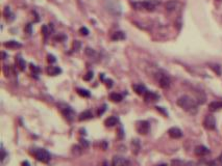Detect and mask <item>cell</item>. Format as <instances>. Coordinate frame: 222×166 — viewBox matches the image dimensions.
<instances>
[{
	"instance_id": "6da1fadb",
	"label": "cell",
	"mask_w": 222,
	"mask_h": 166,
	"mask_svg": "<svg viewBox=\"0 0 222 166\" xmlns=\"http://www.w3.org/2000/svg\"><path fill=\"white\" fill-rule=\"evenodd\" d=\"M176 103L184 111L188 112V113L195 114L197 112V103L192 98H190L189 96H182V97H180V99L177 100Z\"/></svg>"
},
{
	"instance_id": "7a4b0ae2",
	"label": "cell",
	"mask_w": 222,
	"mask_h": 166,
	"mask_svg": "<svg viewBox=\"0 0 222 166\" xmlns=\"http://www.w3.org/2000/svg\"><path fill=\"white\" fill-rule=\"evenodd\" d=\"M160 4L157 0H145L140 2H132V5L135 10H147V12H153L157 8V5Z\"/></svg>"
},
{
	"instance_id": "3957f363",
	"label": "cell",
	"mask_w": 222,
	"mask_h": 166,
	"mask_svg": "<svg viewBox=\"0 0 222 166\" xmlns=\"http://www.w3.org/2000/svg\"><path fill=\"white\" fill-rule=\"evenodd\" d=\"M31 154L35 156L38 161L43 162V163H48L51 159V155L49 154V152L44 149H33Z\"/></svg>"
},
{
	"instance_id": "277c9868",
	"label": "cell",
	"mask_w": 222,
	"mask_h": 166,
	"mask_svg": "<svg viewBox=\"0 0 222 166\" xmlns=\"http://www.w3.org/2000/svg\"><path fill=\"white\" fill-rule=\"evenodd\" d=\"M58 109H60L61 113L63 114V116L65 117L68 122H72L73 119H74V117H75L74 110H73L72 108L69 106V105L64 104V103H61V104H58Z\"/></svg>"
},
{
	"instance_id": "5b68a950",
	"label": "cell",
	"mask_w": 222,
	"mask_h": 166,
	"mask_svg": "<svg viewBox=\"0 0 222 166\" xmlns=\"http://www.w3.org/2000/svg\"><path fill=\"white\" fill-rule=\"evenodd\" d=\"M155 77H157V83L160 85L162 88H168L171 84V80H170L169 76L166 75L165 73L163 72H160L157 73L155 75Z\"/></svg>"
},
{
	"instance_id": "8992f818",
	"label": "cell",
	"mask_w": 222,
	"mask_h": 166,
	"mask_svg": "<svg viewBox=\"0 0 222 166\" xmlns=\"http://www.w3.org/2000/svg\"><path fill=\"white\" fill-rule=\"evenodd\" d=\"M136 130L140 135H147L150 131V125L147 121H139L136 124Z\"/></svg>"
},
{
	"instance_id": "52a82bcc",
	"label": "cell",
	"mask_w": 222,
	"mask_h": 166,
	"mask_svg": "<svg viewBox=\"0 0 222 166\" xmlns=\"http://www.w3.org/2000/svg\"><path fill=\"white\" fill-rule=\"evenodd\" d=\"M202 125H203V127H205V129L210 130V131L216 129V119H215L214 115H212V114H207V115H205Z\"/></svg>"
},
{
	"instance_id": "ba28073f",
	"label": "cell",
	"mask_w": 222,
	"mask_h": 166,
	"mask_svg": "<svg viewBox=\"0 0 222 166\" xmlns=\"http://www.w3.org/2000/svg\"><path fill=\"white\" fill-rule=\"evenodd\" d=\"M113 166H129V161L124 157L114 156L112 160Z\"/></svg>"
},
{
	"instance_id": "9c48e42d",
	"label": "cell",
	"mask_w": 222,
	"mask_h": 166,
	"mask_svg": "<svg viewBox=\"0 0 222 166\" xmlns=\"http://www.w3.org/2000/svg\"><path fill=\"white\" fill-rule=\"evenodd\" d=\"M210 154V149L205 145H198L195 147V155L198 157H205Z\"/></svg>"
},
{
	"instance_id": "30bf717a",
	"label": "cell",
	"mask_w": 222,
	"mask_h": 166,
	"mask_svg": "<svg viewBox=\"0 0 222 166\" xmlns=\"http://www.w3.org/2000/svg\"><path fill=\"white\" fill-rule=\"evenodd\" d=\"M159 94H157L153 92H146V94H144V100L146 103H153V102H157L159 100Z\"/></svg>"
},
{
	"instance_id": "8fae6325",
	"label": "cell",
	"mask_w": 222,
	"mask_h": 166,
	"mask_svg": "<svg viewBox=\"0 0 222 166\" xmlns=\"http://www.w3.org/2000/svg\"><path fill=\"white\" fill-rule=\"evenodd\" d=\"M168 134L169 136L173 139H178L180 137H182V132L180 129L176 128V127H173V128H170L169 131H168Z\"/></svg>"
},
{
	"instance_id": "7c38bea8",
	"label": "cell",
	"mask_w": 222,
	"mask_h": 166,
	"mask_svg": "<svg viewBox=\"0 0 222 166\" xmlns=\"http://www.w3.org/2000/svg\"><path fill=\"white\" fill-rule=\"evenodd\" d=\"M132 89H134V92L137 94H139V96H144V94H146V92H147L145 85L143 84H134L132 85Z\"/></svg>"
},
{
	"instance_id": "4fadbf2b",
	"label": "cell",
	"mask_w": 222,
	"mask_h": 166,
	"mask_svg": "<svg viewBox=\"0 0 222 166\" xmlns=\"http://www.w3.org/2000/svg\"><path fill=\"white\" fill-rule=\"evenodd\" d=\"M118 122H119V121H118V117L110 116L104 121V125L107 128H112V127H115L116 125L118 124Z\"/></svg>"
},
{
	"instance_id": "5bb4252c",
	"label": "cell",
	"mask_w": 222,
	"mask_h": 166,
	"mask_svg": "<svg viewBox=\"0 0 222 166\" xmlns=\"http://www.w3.org/2000/svg\"><path fill=\"white\" fill-rule=\"evenodd\" d=\"M209 109H210V111H212V112L222 109V101H215V102L210 103V105H209Z\"/></svg>"
},
{
	"instance_id": "9a60e30c",
	"label": "cell",
	"mask_w": 222,
	"mask_h": 166,
	"mask_svg": "<svg viewBox=\"0 0 222 166\" xmlns=\"http://www.w3.org/2000/svg\"><path fill=\"white\" fill-rule=\"evenodd\" d=\"M93 117V114L90 110H86V111L81 112L78 116V121L79 122H82V121H88V119H91Z\"/></svg>"
},
{
	"instance_id": "2e32d148",
	"label": "cell",
	"mask_w": 222,
	"mask_h": 166,
	"mask_svg": "<svg viewBox=\"0 0 222 166\" xmlns=\"http://www.w3.org/2000/svg\"><path fill=\"white\" fill-rule=\"evenodd\" d=\"M4 47L8 48V49H17V48L22 47V45L18 43L17 41H8V42L4 43Z\"/></svg>"
},
{
	"instance_id": "e0dca14e",
	"label": "cell",
	"mask_w": 222,
	"mask_h": 166,
	"mask_svg": "<svg viewBox=\"0 0 222 166\" xmlns=\"http://www.w3.org/2000/svg\"><path fill=\"white\" fill-rule=\"evenodd\" d=\"M16 65H17L18 69L20 70V71H24L25 68H26V62H25V60L21 56L16 57Z\"/></svg>"
},
{
	"instance_id": "ac0fdd59",
	"label": "cell",
	"mask_w": 222,
	"mask_h": 166,
	"mask_svg": "<svg viewBox=\"0 0 222 166\" xmlns=\"http://www.w3.org/2000/svg\"><path fill=\"white\" fill-rule=\"evenodd\" d=\"M61 72H62V70L58 67H52V65H50V67L47 68V73L50 76H56V75H58Z\"/></svg>"
},
{
	"instance_id": "d6986e66",
	"label": "cell",
	"mask_w": 222,
	"mask_h": 166,
	"mask_svg": "<svg viewBox=\"0 0 222 166\" xmlns=\"http://www.w3.org/2000/svg\"><path fill=\"white\" fill-rule=\"evenodd\" d=\"M110 100L114 103H119L123 100V97L120 94H117V92H112L110 94Z\"/></svg>"
},
{
	"instance_id": "ffe728a7",
	"label": "cell",
	"mask_w": 222,
	"mask_h": 166,
	"mask_svg": "<svg viewBox=\"0 0 222 166\" xmlns=\"http://www.w3.org/2000/svg\"><path fill=\"white\" fill-rule=\"evenodd\" d=\"M125 39V33L122 31H116L115 33H113L112 40L113 41H122Z\"/></svg>"
},
{
	"instance_id": "44dd1931",
	"label": "cell",
	"mask_w": 222,
	"mask_h": 166,
	"mask_svg": "<svg viewBox=\"0 0 222 166\" xmlns=\"http://www.w3.org/2000/svg\"><path fill=\"white\" fill-rule=\"evenodd\" d=\"M140 142H139V140L138 139H134L132 142V153L134 154H138L139 153V151H140Z\"/></svg>"
},
{
	"instance_id": "7402d4cb",
	"label": "cell",
	"mask_w": 222,
	"mask_h": 166,
	"mask_svg": "<svg viewBox=\"0 0 222 166\" xmlns=\"http://www.w3.org/2000/svg\"><path fill=\"white\" fill-rule=\"evenodd\" d=\"M3 15H4L5 19H6L8 21H13L14 19H15V17H14V14H13V12H10V8H4Z\"/></svg>"
},
{
	"instance_id": "603a6c76",
	"label": "cell",
	"mask_w": 222,
	"mask_h": 166,
	"mask_svg": "<svg viewBox=\"0 0 222 166\" xmlns=\"http://www.w3.org/2000/svg\"><path fill=\"white\" fill-rule=\"evenodd\" d=\"M77 94H79L80 97H84V98H89L90 97V92H88L87 89L77 88Z\"/></svg>"
},
{
	"instance_id": "cb8c5ba5",
	"label": "cell",
	"mask_w": 222,
	"mask_h": 166,
	"mask_svg": "<svg viewBox=\"0 0 222 166\" xmlns=\"http://www.w3.org/2000/svg\"><path fill=\"white\" fill-rule=\"evenodd\" d=\"M210 68H211V69H212L213 71H214V72L216 73L217 75H220V74H221V67H220L219 65H215V63L213 65V63H212V65H210Z\"/></svg>"
},
{
	"instance_id": "d4e9b609",
	"label": "cell",
	"mask_w": 222,
	"mask_h": 166,
	"mask_svg": "<svg viewBox=\"0 0 222 166\" xmlns=\"http://www.w3.org/2000/svg\"><path fill=\"white\" fill-rule=\"evenodd\" d=\"M82 147H80V146L78 145H74L72 147V153L75 155V156H79L80 154H81V152H82Z\"/></svg>"
},
{
	"instance_id": "484cf974",
	"label": "cell",
	"mask_w": 222,
	"mask_h": 166,
	"mask_svg": "<svg viewBox=\"0 0 222 166\" xmlns=\"http://www.w3.org/2000/svg\"><path fill=\"white\" fill-rule=\"evenodd\" d=\"M86 54H87L88 56L92 57V58H94V57L97 56V53L95 52L93 49H90V48H87V49H86Z\"/></svg>"
},
{
	"instance_id": "4316f807",
	"label": "cell",
	"mask_w": 222,
	"mask_h": 166,
	"mask_svg": "<svg viewBox=\"0 0 222 166\" xmlns=\"http://www.w3.org/2000/svg\"><path fill=\"white\" fill-rule=\"evenodd\" d=\"M175 8H176V2L175 1H170V2H168L166 4V8L168 10H173Z\"/></svg>"
},
{
	"instance_id": "83f0119b",
	"label": "cell",
	"mask_w": 222,
	"mask_h": 166,
	"mask_svg": "<svg viewBox=\"0 0 222 166\" xmlns=\"http://www.w3.org/2000/svg\"><path fill=\"white\" fill-rule=\"evenodd\" d=\"M105 110H106V105H102L101 107H99V109H98V111H97V114L100 116V115H102L103 112H104Z\"/></svg>"
},
{
	"instance_id": "f1b7e54d",
	"label": "cell",
	"mask_w": 222,
	"mask_h": 166,
	"mask_svg": "<svg viewBox=\"0 0 222 166\" xmlns=\"http://www.w3.org/2000/svg\"><path fill=\"white\" fill-rule=\"evenodd\" d=\"M93 78V72H88L87 74L84 76V80H86V81H89V80H91Z\"/></svg>"
},
{
	"instance_id": "f546056e",
	"label": "cell",
	"mask_w": 222,
	"mask_h": 166,
	"mask_svg": "<svg viewBox=\"0 0 222 166\" xmlns=\"http://www.w3.org/2000/svg\"><path fill=\"white\" fill-rule=\"evenodd\" d=\"M79 33L82 35H88L89 34V30H88L87 27H81L79 28Z\"/></svg>"
},
{
	"instance_id": "4dcf8cb0",
	"label": "cell",
	"mask_w": 222,
	"mask_h": 166,
	"mask_svg": "<svg viewBox=\"0 0 222 166\" xmlns=\"http://www.w3.org/2000/svg\"><path fill=\"white\" fill-rule=\"evenodd\" d=\"M80 48V43L78 42V41H74V43H73V50L74 51H78Z\"/></svg>"
},
{
	"instance_id": "1f68e13d",
	"label": "cell",
	"mask_w": 222,
	"mask_h": 166,
	"mask_svg": "<svg viewBox=\"0 0 222 166\" xmlns=\"http://www.w3.org/2000/svg\"><path fill=\"white\" fill-rule=\"evenodd\" d=\"M172 166H184V162L180 161V160H175V161H172Z\"/></svg>"
},
{
	"instance_id": "d6a6232c",
	"label": "cell",
	"mask_w": 222,
	"mask_h": 166,
	"mask_svg": "<svg viewBox=\"0 0 222 166\" xmlns=\"http://www.w3.org/2000/svg\"><path fill=\"white\" fill-rule=\"evenodd\" d=\"M79 141H80V144H81L82 147H88V146H89V143H88L87 140H85V139H80Z\"/></svg>"
},
{
	"instance_id": "836d02e7",
	"label": "cell",
	"mask_w": 222,
	"mask_h": 166,
	"mask_svg": "<svg viewBox=\"0 0 222 166\" xmlns=\"http://www.w3.org/2000/svg\"><path fill=\"white\" fill-rule=\"evenodd\" d=\"M155 108H157V111H161V112H162L163 114H165V115H168V113H167V112L165 111L164 109H162V107H155Z\"/></svg>"
},
{
	"instance_id": "e575fe53",
	"label": "cell",
	"mask_w": 222,
	"mask_h": 166,
	"mask_svg": "<svg viewBox=\"0 0 222 166\" xmlns=\"http://www.w3.org/2000/svg\"><path fill=\"white\" fill-rule=\"evenodd\" d=\"M48 61L49 62H54L55 61L54 56H52V55H48Z\"/></svg>"
},
{
	"instance_id": "d590c367",
	"label": "cell",
	"mask_w": 222,
	"mask_h": 166,
	"mask_svg": "<svg viewBox=\"0 0 222 166\" xmlns=\"http://www.w3.org/2000/svg\"><path fill=\"white\" fill-rule=\"evenodd\" d=\"M21 166H30V164L28 161H23L22 163H21Z\"/></svg>"
},
{
	"instance_id": "8d00e7d4",
	"label": "cell",
	"mask_w": 222,
	"mask_h": 166,
	"mask_svg": "<svg viewBox=\"0 0 222 166\" xmlns=\"http://www.w3.org/2000/svg\"><path fill=\"white\" fill-rule=\"evenodd\" d=\"M106 85L109 87H112V80H106Z\"/></svg>"
},
{
	"instance_id": "74e56055",
	"label": "cell",
	"mask_w": 222,
	"mask_h": 166,
	"mask_svg": "<svg viewBox=\"0 0 222 166\" xmlns=\"http://www.w3.org/2000/svg\"><path fill=\"white\" fill-rule=\"evenodd\" d=\"M4 157H5V152H4V149H2V156H1V160H3Z\"/></svg>"
},
{
	"instance_id": "f35d334b",
	"label": "cell",
	"mask_w": 222,
	"mask_h": 166,
	"mask_svg": "<svg viewBox=\"0 0 222 166\" xmlns=\"http://www.w3.org/2000/svg\"><path fill=\"white\" fill-rule=\"evenodd\" d=\"M102 166H110V165H109V163H107V162H103Z\"/></svg>"
},
{
	"instance_id": "ab89813d",
	"label": "cell",
	"mask_w": 222,
	"mask_h": 166,
	"mask_svg": "<svg viewBox=\"0 0 222 166\" xmlns=\"http://www.w3.org/2000/svg\"><path fill=\"white\" fill-rule=\"evenodd\" d=\"M157 166H167V164H159V165Z\"/></svg>"
},
{
	"instance_id": "60d3db41",
	"label": "cell",
	"mask_w": 222,
	"mask_h": 166,
	"mask_svg": "<svg viewBox=\"0 0 222 166\" xmlns=\"http://www.w3.org/2000/svg\"><path fill=\"white\" fill-rule=\"evenodd\" d=\"M218 1H220V0H218Z\"/></svg>"
}]
</instances>
